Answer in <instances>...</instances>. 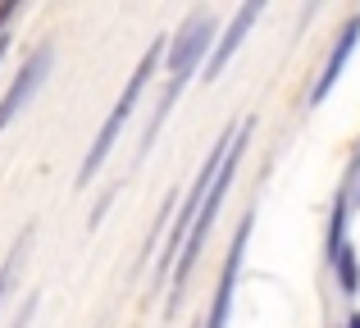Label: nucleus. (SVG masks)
<instances>
[{"label":"nucleus","mask_w":360,"mask_h":328,"mask_svg":"<svg viewBox=\"0 0 360 328\" xmlns=\"http://www.w3.org/2000/svg\"><path fill=\"white\" fill-rule=\"evenodd\" d=\"M169 55V41L165 37H155V41L146 46V55L137 60V69H132V78H128V87H123V96H119V105L105 114V124H101V133H96V142H91V151H87V160H82L78 169V187L82 183H91V178L101 173V164L110 160V151H115V137L123 133V124L132 119V110H137V100H141V87H146V78L155 73V64Z\"/></svg>","instance_id":"2"},{"label":"nucleus","mask_w":360,"mask_h":328,"mask_svg":"<svg viewBox=\"0 0 360 328\" xmlns=\"http://www.w3.org/2000/svg\"><path fill=\"white\" fill-rule=\"evenodd\" d=\"M214 32H219L214 14H205V9H201V14H192L183 27H178V37L169 41V91H165V100H160V110H155V119H150V128L141 133V151H146V146L160 137V128H165V119H169V110H174L178 91H183L187 78L201 69L205 51H210V46H219V41H214ZM210 55H214V51H210ZM205 64H210V60H205Z\"/></svg>","instance_id":"1"},{"label":"nucleus","mask_w":360,"mask_h":328,"mask_svg":"<svg viewBox=\"0 0 360 328\" xmlns=\"http://www.w3.org/2000/svg\"><path fill=\"white\" fill-rule=\"evenodd\" d=\"M347 192H352V205H360V173H352V183H347Z\"/></svg>","instance_id":"12"},{"label":"nucleus","mask_w":360,"mask_h":328,"mask_svg":"<svg viewBox=\"0 0 360 328\" xmlns=\"http://www.w3.org/2000/svg\"><path fill=\"white\" fill-rule=\"evenodd\" d=\"M14 14H18V5H14V0H5V5H0V32L9 27V18H14Z\"/></svg>","instance_id":"11"},{"label":"nucleus","mask_w":360,"mask_h":328,"mask_svg":"<svg viewBox=\"0 0 360 328\" xmlns=\"http://www.w3.org/2000/svg\"><path fill=\"white\" fill-rule=\"evenodd\" d=\"M51 64H55V46H51V41H41L32 55H27L23 69L14 73V82H9V91H5V100H0V133H5V124H14V114L37 96V87L46 82Z\"/></svg>","instance_id":"5"},{"label":"nucleus","mask_w":360,"mask_h":328,"mask_svg":"<svg viewBox=\"0 0 360 328\" xmlns=\"http://www.w3.org/2000/svg\"><path fill=\"white\" fill-rule=\"evenodd\" d=\"M5 46H9V37H0V60H5Z\"/></svg>","instance_id":"14"},{"label":"nucleus","mask_w":360,"mask_h":328,"mask_svg":"<svg viewBox=\"0 0 360 328\" xmlns=\"http://www.w3.org/2000/svg\"><path fill=\"white\" fill-rule=\"evenodd\" d=\"M27 251H32V228H23L14 237V247L5 251V265H0V306H5L9 292H14L18 274H23V265H27Z\"/></svg>","instance_id":"9"},{"label":"nucleus","mask_w":360,"mask_h":328,"mask_svg":"<svg viewBox=\"0 0 360 328\" xmlns=\"http://www.w3.org/2000/svg\"><path fill=\"white\" fill-rule=\"evenodd\" d=\"M347 328H360V315H352V320H347Z\"/></svg>","instance_id":"13"},{"label":"nucleus","mask_w":360,"mask_h":328,"mask_svg":"<svg viewBox=\"0 0 360 328\" xmlns=\"http://www.w3.org/2000/svg\"><path fill=\"white\" fill-rule=\"evenodd\" d=\"M260 14H264V0H246V5L238 9V14H233L229 32L219 37V46H214L210 64H205V73H201L205 82H214V78H219L224 69H229V60H233V55H238V46L246 41V32H251V27H255V18H260Z\"/></svg>","instance_id":"8"},{"label":"nucleus","mask_w":360,"mask_h":328,"mask_svg":"<svg viewBox=\"0 0 360 328\" xmlns=\"http://www.w3.org/2000/svg\"><path fill=\"white\" fill-rule=\"evenodd\" d=\"M246 242H251V214H246V219L238 223V232H233L229 260H224V269H219V287H214L210 315H205V324H201V328H229V315H233V292H238V274H242Z\"/></svg>","instance_id":"6"},{"label":"nucleus","mask_w":360,"mask_h":328,"mask_svg":"<svg viewBox=\"0 0 360 328\" xmlns=\"http://www.w3.org/2000/svg\"><path fill=\"white\" fill-rule=\"evenodd\" d=\"M246 137H251V124H238V137H233V146H229V160H224L219 178H214L210 196H205V205H201V219H196L192 237H187V247H183V260H178V269H174V292H169V315L178 310V301H183V287H187V274H192V269H196V260H201V247H205V237H210V228H214V214H219L224 196H229V183H233V173H238V164H242Z\"/></svg>","instance_id":"3"},{"label":"nucleus","mask_w":360,"mask_h":328,"mask_svg":"<svg viewBox=\"0 0 360 328\" xmlns=\"http://www.w3.org/2000/svg\"><path fill=\"white\" fill-rule=\"evenodd\" d=\"M333 269H338V287H342V296H356L360 292V260H356V247H352V242L338 251Z\"/></svg>","instance_id":"10"},{"label":"nucleus","mask_w":360,"mask_h":328,"mask_svg":"<svg viewBox=\"0 0 360 328\" xmlns=\"http://www.w3.org/2000/svg\"><path fill=\"white\" fill-rule=\"evenodd\" d=\"M356 41H360V14H352V18H347V23H342V32H338V41H333V51H328L324 69H319L315 87H310V105H324V100H328V91H333V82L342 78L347 60H352Z\"/></svg>","instance_id":"7"},{"label":"nucleus","mask_w":360,"mask_h":328,"mask_svg":"<svg viewBox=\"0 0 360 328\" xmlns=\"http://www.w3.org/2000/svg\"><path fill=\"white\" fill-rule=\"evenodd\" d=\"M233 137H238V128H229V133H224L219 142H214V151L205 155V164H201V173H196V183L187 187L183 205L174 210V228H169V247H165V256H160V278H165V274L174 278L178 260H183V247H187V237H192L196 219H201V205H205V196H210L214 178H219L224 160H229V146H233Z\"/></svg>","instance_id":"4"}]
</instances>
